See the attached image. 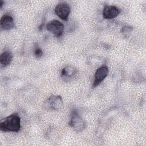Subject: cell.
Instances as JSON below:
<instances>
[{
    "label": "cell",
    "mask_w": 146,
    "mask_h": 146,
    "mask_svg": "<svg viewBox=\"0 0 146 146\" xmlns=\"http://www.w3.org/2000/svg\"><path fill=\"white\" fill-rule=\"evenodd\" d=\"M55 13L61 19L67 21L70 13V7L66 3H60L55 6Z\"/></svg>",
    "instance_id": "obj_6"
},
{
    "label": "cell",
    "mask_w": 146,
    "mask_h": 146,
    "mask_svg": "<svg viewBox=\"0 0 146 146\" xmlns=\"http://www.w3.org/2000/svg\"><path fill=\"white\" fill-rule=\"evenodd\" d=\"M13 54L9 51H5L0 56V64L2 67H6L10 64L13 60Z\"/></svg>",
    "instance_id": "obj_10"
},
{
    "label": "cell",
    "mask_w": 146,
    "mask_h": 146,
    "mask_svg": "<svg viewBox=\"0 0 146 146\" xmlns=\"http://www.w3.org/2000/svg\"><path fill=\"white\" fill-rule=\"evenodd\" d=\"M63 104L64 102L61 96L52 95L45 101L44 106L47 110L58 111L63 107Z\"/></svg>",
    "instance_id": "obj_3"
},
{
    "label": "cell",
    "mask_w": 146,
    "mask_h": 146,
    "mask_svg": "<svg viewBox=\"0 0 146 146\" xmlns=\"http://www.w3.org/2000/svg\"><path fill=\"white\" fill-rule=\"evenodd\" d=\"M69 125L74 131L78 133L82 132L85 129L86 123L78 112L75 110L72 111Z\"/></svg>",
    "instance_id": "obj_2"
},
{
    "label": "cell",
    "mask_w": 146,
    "mask_h": 146,
    "mask_svg": "<svg viewBox=\"0 0 146 146\" xmlns=\"http://www.w3.org/2000/svg\"><path fill=\"white\" fill-rule=\"evenodd\" d=\"M78 73L76 67L71 65H69L64 67L62 71L60 76L62 79L66 82H68L73 79Z\"/></svg>",
    "instance_id": "obj_7"
},
{
    "label": "cell",
    "mask_w": 146,
    "mask_h": 146,
    "mask_svg": "<svg viewBox=\"0 0 146 146\" xmlns=\"http://www.w3.org/2000/svg\"><path fill=\"white\" fill-rule=\"evenodd\" d=\"M108 68L106 66H102L98 68L94 75L92 87H96L100 83H102L108 75Z\"/></svg>",
    "instance_id": "obj_5"
},
{
    "label": "cell",
    "mask_w": 146,
    "mask_h": 146,
    "mask_svg": "<svg viewBox=\"0 0 146 146\" xmlns=\"http://www.w3.org/2000/svg\"><path fill=\"white\" fill-rule=\"evenodd\" d=\"M21 129V118L17 113L6 117L0 123V129L4 132H18Z\"/></svg>",
    "instance_id": "obj_1"
},
{
    "label": "cell",
    "mask_w": 146,
    "mask_h": 146,
    "mask_svg": "<svg viewBox=\"0 0 146 146\" xmlns=\"http://www.w3.org/2000/svg\"><path fill=\"white\" fill-rule=\"evenodd\" d=\"M46 29L57 38L62 36L64 30V26L62 23L56 19L49 22L46 25Z\"/></svg>",
    "instance_id": "obj_4"
},
{
    "label": "cell",
    "mask_w": 146,
    "mask_h": 146,
    "mask_svg": "<svg viewBox=\"0 0 146 146\" xmlns=\"http://www.w3.org/2000/svg\"><path fill=\"white\" fill-rule=\"evenodd\" d=\"M34 55L36 58H40L43 55V51L39 47H36L34 50Z\"/></svg>",
    "instance_id": "obj_12"
},
{
    "label": "cell",
    "mask_w": 146,
    "mask_h": 146,
    "mask_svg": "<svg viewBox=\"0 0 146 146\" xmlns=\"http://www.w3.org/2000/svg\"><path fill=\"white\" fill-rule=\"evenodd\" d=\"M0 26L2 30H10L15 27V23L12 16L9 14L3 15L0 20Z\"/></svg>",
    "instance_id": "obj_9"
},
{
    "label": "cell",
    "mask_w": 146,
    "mask_h": 146,
    "mask_svg": "<svg viewBox=\"0 0 146 146\" xmlns=\"http://www.w3.org/2000/svg\"><path fill=\"white\" fill-rule=\"evenodd\" d=\"M3 3H4L3 1H1V3H0V7H1V8L2 7V6H3Z\"/></svg>",
    "instance_id": "obj_13"
},
{
    "label": "cell",
    "mask_w": 146,
    "mask_h": 146,
    "mask_svg": "<svg viewBox=\"0 0 146 146\" xmlns=\"http://www.w3.org/2000/svg\"><path fill=\"white\" fill-rule=\"evenodd\" d=\"M120 14L118 7L113 5H106L103 11V17L106 19H111L117 17Z\"/></svg>",
    "instance_id": "obj_8"
},
{
    "label": "cell",
    "mask_w": 146,
    "mask_h": 146,
    "mask_svg": "<svg viewBox=\"0 0 146 146\" xmlns=\"http://www.w3.org/2000/svg\"><path fill=\"white\" fill-rule=\"evenodd\" d=\"M132 30H133L132 27L129 26H125L122 28L121 33L124 36L128 38L131 35V33L132 32Z\"/></svg>",
    "instance_id": "obj_11"
}]
</instances>
